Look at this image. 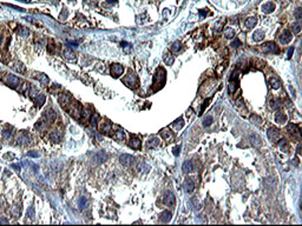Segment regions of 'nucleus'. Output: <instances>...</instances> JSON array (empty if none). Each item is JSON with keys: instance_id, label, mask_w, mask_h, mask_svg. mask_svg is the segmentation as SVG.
<instances>
[{"instance_id": "15", "label": "nucleus", "mask_w": 302, "mask_h": 226, "mask_svg": "<svg viewBox=\"0 0 302 226\" xmlns=\"http://www.w3.org/2000/svg\"><path fill=\"white\" fill-rule=\"evenodd\" d=\"M287 119H288V117H287V114H286L285 112H281V111L276 112V114H275V121H276L277 124H280V125L285 124L286 121H287Z\"/></svg>"}, {"instance_id": "34", "label": "nucleus", "mask_w": 302, "mask_h": 226, "mask_svg": "<svg viewBox=\"0 0 302 226\" xmlns=\"http://www.w3.org/2000/svg\"><path fill=\"white\" fill-rule=\"evenodd\" d=\"M224 37L227 39H233L235 37V31L232 27H224Z\"/></svg>"}, {"instance_id": "38", "label": "nucleus", "mask_w": 302, "mask_h": 226, "mask_svg": "<svg viewBox=\"0 0 302 226\" xmlns=\"http://www.w3.org/2000/svg\"><path fill=\"white\" fill-rule=\"evenodd\" d=\"M163 59H164V63H165L168 66H171V65L173 64V61H175V58H173V56H172V54H170V53H165V54H164V57H163Z\"/></svg>"}, {"instance_id": "56", "label": "nucleus", "mask_w": 302, "mask_h": 226, "mask_svg": "<svg viewBox=\"0 0 302 226\" xmlns=\"http://www.w3.org/2000/svg\"><path fill=\"white\" fill-rule=\"evenodd\" d=\"M27 155H28V157H35V158H37L39 155V153H37V152H28Z\"/></svg>"}, {"instance_id": "43", "label": "nucleus", "mask_w": 302, "mask_h": 226, "mask_svg": "<svg viewBox=\"0 0 302 226\" xmlns=\"http://www.w3.org/2000/svg\"><path fill=\"white\" fill-rule=\"evenodd\" d=\"M98 121H99V115H98V113H93V114H91V118H90V123H91V125H92V126H97Z\"/></svg>"}, {"instance_id": "55", "label": "nucleus", "mask_w": 302, "mask_h": 226, "mask_svg": "<svg viewBox=\"0 0 302 226\" xmlns=\"http://www.w3.org/2000/svg\"><path fill=\"white\" fill-rule=\"evenodd\" d=\"M180 152H181V147H180V146H176V147H173V154H175V155H178V154H180Z\"/></svg>"}, {"instance_id": "39", "label": "nucleus", "mask_w": 302, "mask_h": 226, "mask_svg": "<svg viewBox=\"0 0 302 226\" xmlns=\"http://www.w3.org/2000/svg\"><path fill=\"white\" fill-rule=\"evenodd\" d=\"M1 137H3L4 140L10 142L11 139H12V137H13V133H12L10 130H4V131L1 132Z\"/></svg>"}, {"instance_id": "31", "label": "nucleus", "mask_w": 302, "mask_h": 226, "mask_svg": "<svg viewBox=\"0 0 302 226\" xmlns=\"http://www.w3.org/2000/svg\"><path fill=\"white\" fill-rule=\"evenodd\" d=\"M253 39L255 41H261L264 39V32L262 30H258V31H255L253 33Z\"/></svg>"}, {"instance_id": "60", "label": "nucleus", "mask_w": 302, "mask_h": 226, "mask_svg": "<svg viewBox=\"0 0 302 226\" xmlns=\"http://www.w3.org/2000/svg\"><path fill=\"white\" fill-rule=\"evenodd\" d=\"M296 152H297V154H301V143L297 145V148H296Z\"/></svg>"}, {"instance_id": "61", "label": "nucleus", "mask_w": 302, "mask_h": 226, "mask_svg": "<svg viewBox=\"0 0 302 226\" xmlns=\"http://www.w3.org/2000/svg\"><path fill=\"white\" fill-rule=\"evenodd\" d=\"M200 14L202 15V16H204L205 14H207V12H203V11H200Z\"/></svg>"}, {"instance_id": "33", "label": "nucleus", "mask_w": 302, "mask_h": 226, "mask_svg": "<svg viewBox=\"0 0 302 226\" xmlns=\"http://www.w3.org/2000/svg\"><path fill=\"white\" fill-rule=\"evenodd\" d=\"M182 170H183V172H184V173H189V172L194 171V165H192V161H191V160H187V161L183 164V166H182Z\"/></svg>"}, {"instance_id": "44", "label": "nucleus", "mask_w": 302, "mask_h": 226, "mask_svg": "<svg viewBox=\"0 0 302 226\" xmlns=\"http://www.w3.org/2000/svg\"><path fill=\"white\" fill-rule=\"evenodd\" d=\"M122 47H123V49H124V52H125V53H130V52L132 51V45L129 44V43H126V41H123V43H122Z\"/></svg>"}, {"instance_id": "32", "label": "nucleus", "mask_w": 302, "mask_h": 226, "mask_svg": "<svg viewBox=\"0 0 302 226\" xmlns=\"http://www.w3.org/2000/svg\"><path fill=\"white\" fill-rule=\"evenodd\" d=\"M33 100L35 101V104H37L38 107H41L44 105V102H45V95L43 93H38V95L35 97Z\"/></svg>"}, {"instance_id": "8", "label": "nucleus", "mask_w": 302, "mask_h": 226, "mask_svg": "<svg viewBox=\"0 0 302 226\" xmlns=\"http://www.w3.org/2000/svg\"><path fill=\"white\" fill-rule=\"evenodd\" d=\"M287 132L290 134V135H293L294 138H300V135H301V130H300V127L296 125V124H289L288 126H287Z\"/></svg>"}, {"instance_id": "1", "label": "nucleus", "mask_w": 302, "mask_h": 226, "mask_svg": "<svg viewBox=\"0 0 302 226\" xmlns=\"http://www.w3.org/2000/svg\"><path fill=\"white\" fill-rule=\"evenodd\" d=\"M65 110L68 112V114H70L71 117H73L75 119H80L83 107H82V105H80V104H79L78 101L71 100L70 104L65 107Z\"/></svg>"}, {"instance_id": "2", "label": "nucleus", "mask_w": 302, "mask_h": 226, "mask_svg": "<svg viewBox=\"0 0 302 226\" xmlns=\"http://www.w3.org/2000/svg\"><path fill=\"white\" fill-rule=\"evenodd\" d=\"M165 76H167V73H165V71H164V68H158L157 71H156V74H155V77H153V85H155L156 90L162 89L163 86H164L165 79H167Z\"/></svg>"}, {"instance_id": "13", "label": "nucleus", "mask_w": 302, "mask_h": 226, "mask_svg": "<svg viewBox=\"0 0 302 226\" xmlns=\"http://www.w3.org/2000/svg\"><path fill=\"white\" fill-rule=\"evenodd\" d=\"M256 24H257V18H256V16H250V18L245 19V21H244V28H245V30H253Z\"/></svg>"}, {"instance_id": "45", "label": "nucleus", "mask_w": 302, "mask_h": 226, "mask_svg": "<svg viewBox=\"0 0 302 226\" xmlns=\"http://www.w3.org/2000/svg\"><path fill=\"white\" fill-rule=\"evenodd\" d=\"M183 125H184V121H183V119H178V120H176L175 123L172 124V126H173L175 128H177V130L182 128V127H183Z\"/></svg>"}, {"instance_id": "11", "label": "nucleus", "mask_w": 302, "mask_h": 226, "mask_svg": "<svg viewBox=\"0 0 302 226\" xmlns=\"http://www.w3.org/2000/svg\"><path fill=\"white\" fill-rule=\"evenodd\" d=\"M113 138L116 139L117 142H123L125 139V132H124L123 128H120L119 126H116V131L113 133Z\"/></svg>"}, {"instance_id": "6", "label": "nucleus", "mask_w": 302, "mask_h": 226, "mask_svg": "<svg viewBox=\"0 0 302 226\" xmlns=\"http://www.w3.org/2000/svg\"><path fill=\"white\" fill-rule=\"evenodd\" d=\"M97 126H98L99 132H102V133H104V134H110V132L112 131V125L109 123V121H106V120H100V121H98Z\"/></svg>"}, {"instance_id": "36", "label": "nucleus", "mask_w": 302, "mask_h": 226, "mask_svg": "<svg viewBox=\"0 0 302 226\" xmlns=\"http://www.w3.org/2000/svg\"><path fill=\"white\" fill-rule=\"evenodd\" d=\"M18 34H19L20 37H23V38H26V37H28V34H30V31H28V28H26V27H24V26H19L18 27Z\"/></svg>"}, {"instance_id": "18", "label": "nucleus", "mask_w": 302, "mask_h": 226, "mask_svg": "<svg viewBox=\"0 0 302 226\" xmlns=\"http://www.w3.org/2000/svg\"><path fill=\"white\" fill-rule=\"evenodd\" d=\"M249 140H250V143H252V145L253 146H255V147H260L261 145H262V139L256 134V133H253V134H250V137H249Z\"/></svg>"}, {"instance_id": "46", "label": "nucleus", "mask_w": 302, "mask_h": 226, "mask_svg": "<svg viewBox=\"0 0 302 226\" xmlns=\"http://www.w3.org/2000/svg\"><path fill=\"white\" fill-rule=\"evenodd\" d=\"M35 78H37V79H39V80H40V81H41L43 84H47V82H48V78H47V77H46L45 74L38 73L37 76H35Z\"/></svg>"}, {"instance_id": "21", "label": "nucleus", "mask_w": 302, "mask_h": 226, "mask_svg": "<svg viewBox=\"0 0 302 226\" xmlns=\"http://www.w3.org/2000/svg\"><path fill=\"white\" fill-rule=\"evenodd\" d=\"M161 135H162L163 139H165V140H168V142H170V140H172V139H173V133H172V131L170 128H163L161 131Z\"/></svg>"}, {"instance_id": "20", "label": "nucleus", "mask_w": 302, "mask_h": 226, "mask_svg": "<svg viewBox=\"0 0 302 226\" xmlns=\"http://www.w3.org/2000/svg\"><path fill=\"white\" fill-rule=\"evenodd\" d=\"M184 188L188 193H192L194 190H195V181L192 178H188L184 183Z\"/></svg>"}, {"instance_id": "17", "label": "nucleus", "mask_w": 302, "mask_h": 226, "mask_svg": "<svg viewBox=\"0 0 302 226\" xmlns=\"http://www.w3.org/2000/svg\"><path fill=\"white\" fill-rule=\"evenodd\" d=\"M133 159H135V158L132 157V155H130V154H122L120 158H119L120 163H122L123 165H125V166L131 165V164L133 163Z\"/></svg>"}, {"instance_id": "52", "label": "nucleus", "mask_w": 302, "mask_h": 226, "mask_svg": "<svg viewBox=\"0 0 302 226\" xmlns=\"http://www.w3.org/2000/svg\"><path fill=\"white\" fill-rule=\"evenodd\" d=\"M191 201H192V204H194L195 208H201V205H200V203L197 201V199H196V198H192V199H191Z\"/></svg>"}, {"instance_id": "10", "label": "nucleus", "mask_w": 302, "mask_h": 226, "mask_svg": "<svg viewBox=\"0 0 302 226\" xmlns=\"http://www.w3.org/2000/svg\"><path fill=\"white\" fill-rule=\"evenodd\" d=\"M292 38H293V36H292V33L289 32V31H283L282 33H281V36H280V40H281V43L283 44V45H286V44H289L290 41H292Z\"/></svg>"}, {"instance_id": "26", "label": "nucleus", "mask_w": 302, "mask_h": 226, "mask_svg": "<svg viewBox=\"0 0 302 226\" xmlns=\"http://www.w3.org/2000/svg\"><path fill=\"white\" fill-rule=\"evenodd\" d=\"M282 100L281 99H277V98H274L269 101V106L273 109V110H280L282 107Z\"/></svg>"}, {"instance_id": "5", "label": "nucleus", "mask_w": 302, "mask_h": 226, "mask_svg": "<svg viewBox=\"0 0 302 226\" xmlns=\"http://www.w3.org/2000/svg\"><path fill=\"white\" fill-rule=\"evenodd\" d=\"M260 51L263 53H280V48L274 41H267L260 46Z\"/></svg>"}, {"instance_id": "35", "label": "nucleus", "mask_w": 302, "mask_h": 226, "mask_svg": "<svg viewBox=\"0 0 302 226\" xmlns=\"http://www.w3.org/2000/svg\"><path fill=\"white\" fill-rule=\"evenodd\" d=\"M237 84H238V82H237L236 80H230L229 86H228V91H229L230 94H233L234 92H236V90H237V87H238Z\"/></svg>"}, {"instance_id": "19", "label": "nucleus", "mask_w": 302, "mask_h": 226, "mask_svg": "<svg viewBox=\"0 0 302 226\" xmlns=\"http://www.w3.org/2000/svg\"><path fill=\"white\" fill-rule=\"evenodd\" d=\"M17 140H18V144H20V145H27V144L31 143L28 134H26V133H24V132H21L19 135H18Z\"/></svg>"}, {"instance_id": "40", "label": "nucleus", "mask_w": 302, "mask_h": 226, "mask_svg": "<svg viewBox=\"0 0 302 226\" xmlns=\"http://www.w3.org/2000/svg\"><path fill=\"white\" fill-rule=\"evenodd\" d=\"M224 24H225V19H222L221 21H218V23L215 25L214 32H215V33H220V32L222 31V28H224Z\"/></svg>"}, {"instance_id": "7", "label": "nucleus", "mask_w": 302, "mask_h": 226, "mask_svg": "<svg viewBox=\"0 0 302 226\" xmlns=\"http://www.w3.org/2000/svg\"><path fill=\"white\" fill-rule=\"evenodd\" d=\"M267 135H268V138L270 139L273 143H277L280 139H281L280 131H279L277 128H275V127H270V128L268 130V132H267Z\"/></svg>"}, {"instance_id": "29", "label": "nucleus", "mask_w": 302, "mask_h": 226, "mask_svg": "<svg viewBox=\"0 0 302 226\" xmlns=\"http://www.w3.org/2000/svg\"><path fill=\"white\" fill-rule=\"evenodd\" d=\"M269 85H270V87H272V89H274V90H279V89L281 87V81H280L276 77H273V78L269 79Z\"/></svg>"}, {"instance_id": "12", "label": "nucleus", "mask_w": 302, "mask_h": 226, "mask_svg": "<svg viewBox=\"0 0 302 226\" xmlns=\"http://www.w3.org/2000/svg\"><path fill=\"white\" fill-rule=\"evenodd\" d=\"M164 204L167 206H173L175 203H176V199H175V196L172 192H167L165 196H164V199H163Z\"/></svg>"}, {"instance_id": "48", "label": "nucleus", "mask_w": 302, "mask_h": 226, "mask_svg": "<svg viewBox=\"0 0 302 226\" xmlns=\"http://www.w3.org/2000/svg\"><path fill=\"white\" fill-rule=\"evenodd\" d=\"M292 30H293V33H295V34H299V33L301 32V25H300V23H296V24H294V25H293V27H292Z\"/></svg>"}, {"instance_id": "14", "label": "nucleus", "mask_w": 302, "mask_h": 226, "mask_svg": "<svg viewBox=\"0 0 302 226\" xmlns=\"http://www.w3.org/2000/svg\"><path fill=\"white\" fill-rule=\"evenodd\" d=\"M161 145V139L159 138H156V137H152L150 138L149 140L147 142V147L148 148H156Z\"/></svg>"}, {"instance_id": "22", "label": "nucleus", "mask_w": 302, "mask_h": 226, "mask_svg": "<svg viewBox=\"0 0 302 226\" xmlns=\"http://www.w3.org/2000/svg\"><path fill=\"white\" fill-rule=\"evenodd\" d=\"M44 118L47 120V121H55L56 120V118H57V113L53 111V110H46L45 112H44Z\"/></svg>"}, {"instance_id": "50", "label": "nucleus", "mask_w": 302, "mask_h": 226, "mask_svg": "<svg viewBox=\"0 0 302 226\" xmlns=\"http://www.w3.org/2000/svg\"><path fill=\"white\" fill-rule=\"evenodd\" d=\"M27 217H30L31 219L34 218V207H32V206L30 207V210L27 211Z\"/></svg>"}, {"instance_id": "25", "label": "nucleus", "mask_w": 302, "mask_h": 226, "mask_svg": "<svg viewBox=\"0 0 302 226\" xmlns=\"http://www.w3.org/2000/svg\"><path fill=\"white\" fill-rule=\"evenodd\" d=\"M64 58L66 60H70V61H75L76 60V53L71 48H66L64 51Z\"/></svg>"}, {"instance_id": "49", "label": "nucleus", "mask_w": 302, "mask_h": 226, "mask_svg": "<svg viewBox=\"0 0 302 226\" xmlns=\"http://www.w3.org/2000/svg\"><path fill=\"white\" fill-rule=\"evenodd\" d=\"M241 45H242V43H241L240 39H235V40L232 41V44H230V46H232V47H235V48H236V47H240Z\"/></svg>"}, {"instance_id": "16", "label": "nucleus", "mask_w": 302, "mask_h": 226, "mask_svg": "<svg viewBox=\"0 0 302 226\" xmlns=\"http://www.w3.org/2000/svg\"><path fill=\"white\" fill-rule=\"evenodd\" d=\"M58 99H59V104H60V105H62L64 109L68 105L70 101L72 100V99H71V97H70L68 94H66V93H62V94H59V98H58Z\"/></svg>"}, {"instance_id": "37", "label": "nucleus", "mask_w": 302, "mask_h": 226, "mask_svg": "<svg viewBox=\"0 0 302 226\" xmlns=\"http://www.w3.org/2000/svg\"><path fill=\"white\" fill-rule=\"evenodd\" d=\"M277 143H279V146H280L281 150H283L285 152H288V151H289V145H288V143H287L286 139H280Z\"/></svg>"}, {"instance_id": "47", "label": "nucleus", "mask_w": 302, "mask_h": 226, "mask_svg": "<svg viewBox=\"0 0 302 226\" xmlns=\"http://www.w3.org/2000/svg\"><path fill=\"white\" fill-rule=\"evenodd\" d=\"M211 123H212V117H211V115H208V117H205V118L203 119V126H204V127L209 126Z\"/></svg>"}, {"instance_id": "4", "label": "nucleus", "mask_w": 302, "mask_h": 226, "mask_svg": "<svg viewBox=\"0 0 302 226\" xmlns=\"http://www.w3.org/2000/svg\"><path fill=\"white\" fill-rule=\"evenodd\" d=\"M123 82L128 87H130V89H137L138 84H139V80H138V77L133 72L130 71L128 73V76H125V78L123 79Z\"/></svg>"}, {"instance_id": "58", "label": "nucleus", "mask_w": 302, "mask_h": 226, "mask_svg": "<svg viewBox=\"0 0 302 226\" xmlns=\"http://www.w3.org/2000/svg\"><path fill=\"white\" fill-rule=\"evenodd\" d=\"M293 53H294V47H290V48H289V51H288V58H289V59L292 58Z\"/></svg>"}, {"instance_id": "3", "label": "nucleus", "mask_w": 302, "mask_h": 226, "mask_svg": "<svg viewBox=\"0 0 302 226\" xmlns=\"http://www.w3.org/2000/svg\"><path fill=\"white\" fill-rule=\"evenodd\" d=\"M1 79H3V81L7 86H10V87H12V89H17L18 86H19V84H20V79L18 78L17 76H13L11 73H5Z\"/></svg>"}, {"instance_id": "42", "label": "nucleus", "mask_w": 302, "mask_h": 226, "mask_svg": "<svg viewBox=\"0 0 302 226\" xmlns=\"http://www.w3.org/2000/svg\"><path fill=\"white\" fill-rule=\"evenodd\" d=\"M181 47H182V44L180 41H175L171 45V51L173 52V53H178V52L181 51Z\"/></svg>"}, {"instance_id": "51", "label": "nucleus", "mask_w": 302, "mask_h": 226, "mask_svg": "<svg viewBox=\"0 0 302 226\" xmlns=\"http://www.w3.org/2000/svg\"><path fill=\"white\" fill-rule=\"evenodd\" d=\"M47 49H48V52H50L51 54H53V53H55V44L51 43V44L47 46Z\"/></svg>"}, {"instance_id": "57", "label": "nucleus", "mask_w": 302, "mask_h": 226, "mask_svg": "<svg viewBox=\"0 0 302 226\" xmlns=\"http://www.w3.org/2000/svg\"><path fill=\"white\" fill-rule=\"evenodd\" d=\"M236 106H237V107H242V106H243V100H242V98H240V99L237 100Z\"/></svg>"}, {"instance_id": "59", "label": "nucleus", "mask_w": 302, "mask_h": 226, "mask_svg": "<svg viewBox=\"0 0 302 226\" xmlns=\"http://www.w3.org/2000/svg\"><path fill=\"white\" fill-rule=\"evenodd\" d=\"M86 204V201H85V198H82L80 199V208H84V205Z\"/></svg>"}, {"instance_id": "9", "label": "nucleus", "mask_w": 302, "mask_h": 226, "mask_svg": "<svg viewBox=\"0 0 302 226\" xmlns=\"http://www.w3.org/2000/svg\"><path fill=\"white\" fill-rule=\"evenodd\" d=\"M123 72H124V67L122 65H119V64H112L111 65V74H112V77L118 78V77H120L123 74Z\"/></svg>"}, {"instance_id": "27", "label": "nucleus", "mask_w": 302, "mask_h": 226, "mask_svg": "<svg viewBox=\"0 0 302 226\" xmlns=\"http://www.w3.org/2000/svg\"><path fill=\"white\" fill-rule=\"evenodd\" d=\"M12 68L14 69L15 72H18V73H25V72H26V67H25L21 63H19V61L14 63V64L12 65Z\"/></svg>"}, {"instance_id": "30", "label": "nucleus", "mask_w": 302, "mask_h": 226, "mask_svg": "<svg viewBox=\"0 0 302 226\" xmlns=\"http://www.w3.org/2000/svg\"><path fill=\"white\" fill-rule=\"evenodd\" d=\"M62 138H63V134L59 131H53L50 134V139H51V140H53V142H60Z\"/></svg>"}, {"instance_id": "23", "label": "nucleus", "mask_w": 302, "mask_h": 226, "mask_svg": "<svg viewBox=\"0 0 302 226\" xmlns=\"http://www.w3.org/2000/svg\"><path fill=\"white\" fill-rule=\"evenodd\" d=\"M275 10V5L273 3H265L262 5V12L265 13V14H270L273 13Z\"/></svg>"}, {"instance_id": "54", "label": "nucleus", "mask_w": 302, "mask_h": 226, "mask_svg": "<svg viewBox=\"0 0 302 226\" xmlns=\"http://www.w3.org/2000/svg\"><path fill=\"white\" fill-rule=\"evenodd\" d=\"M301 12H302V10H301V8H297V11L295 12V16H296V19H297V20H300V19H301Z\"/></svg>"}, {"instance_id": "41", "label": "nucleus", "mask_w": 302, "mask_h": 226, "mask_svg": "<svg viewBox=\"0 0 302 226\" xmlns=\"http://www.w3.org/2000/svg\"><path fill=\"white\" fill-rule=\"evenodd\" d=\"M250 121H252L253 124L261 125V124H262V118L258 117L257 114H252V115H250Z\"/></svg>"}, {"instance_id": "24", "label": "nucleus", "mask_w": 302, "mask_h": 226, "mask_svg": "<svg viewBox=\"0 0 302 226\" xmlns=\"http://www.w3.org/2000/svg\"><path fill=\"white\" fill-rule=\"evenodd\" d=\"M140 145H142V143H140V140H139L137 137H132V138L130 139V142H129V146H130L131 148H133V150H139V148H140Z\"/></svg>"}, {"instance_id": "53", "label": "nucleus", "mask_w": 302, "mask_h": 226, "mask_svg": "<svg viewBox=\"0 0 302 226\" xmlns=\"http://www.w3.org/2000/svg\"><path fill=\"white\" fill-rule=\"evenodd\" d=\"M210 100H211V99H208V100H205V101L203 102V106H202V109H201V113H200V114H202V112H203V111L205 110V107H207V106L209 105V102H210Z\"/></svg>"}, {"instance_id": "28", "label": "nucleus", "mask_w": 302, "mask_h": 226, "mask_svg": "<svg viewBox=\"0 0 302 226\" xmlns=\"http://www.w3.org/2000/svg\"><path fill=\"white\" fill-rule=\"evenodd\" d=\"M171 217H172V214L170 211H163L161 213V216H159V219H161L162 223H169L171 220Z\"/></svg>"}]
</instances>
